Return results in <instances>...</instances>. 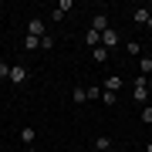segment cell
Segmentation results:
<instances>
[{
    "label": "cell",
    "mask_w": 152,
    "mask_h": 152,
    "mask_svg": "<svg viewBox=\"0 0 152 152\" xmlns=\"http://www.w3.org/2000/svg\"><path fill=\"white\" fill-rule=\"evenodd\" d=\"M95 149H98V152H108V149H112V139H108V135H98V139H95Z\"/></svg>",
    "instance_id": "14"
},
{
    "label": "cell",
    "mask_w": 152,
    "mask_h": 152,
    "mask_svg": "<svg viewBox=\"0 0 152 152\" xmlns=\"http://www.w3.org/2000/svg\"><path fill=\"white\" fill-rule=\"evenodd\" d=\"M71 152H78V149H71Z\"/></svg>",
    "instance_id": "25"
},
{
    "label": "cell",
    "mask_w": 152,
    "mask_h": 152,
    "mask_svg": "<svg viewBox=\"0 0 152 152\" xmlns=\"http://www.w3.org/2000/svg\"><path fill=\"white\" fill-rule=\"evenodd\" d=\"M41 48L51 51V48H54V37H51V34H44V37H41Z\"/></svg>",
    "instance_id": "17"
},
{
    "label": "cell",
    "mask_w": 152,
    "mask_h": 152,
    "mask_svg": "<svg viewBox=\"0 0 152 152\" xmlns=\"http://www.w3.org/2000/svg\"><path fill=\"white\" fill-rule=\"evenodd\" d=\"M91 152H98V149H91Z\"/></svg>",
    "instance_id": "26"
},
{
    "label": "cell",
    "mask_w": 152,
    "mask_h": 152,
    "mask_svg": "<svg viewBox=\"0 0 152 152\" xmlns=\"http://www.w3.org/2000/svg\"><path fill=\"white\" fill-rule=\"evenodd\" d=\"M125 54H132V58H142V44H139V41H125Z\"/></svg>",
    "instance_id": "12"
},
{
    "label": "cell",
    "mask_w": 152,
    "mask_h": 152,
    "mask_svg": "<svg viewBox=\"0 0 152 152\" xmlns=\"http://www.w3.org/2000/svg\"><path fill=\"white\" fill-rule=\"evenodd\" d=\"M85 44H88V48H91V51H95V48H98V44H102V34H98V31H91V27H88V31H85Z\"/></svg>",
    "instance_id": "11"
},
{
    "label": "cell",
    "mask_w": 152,
    "mask_h": 152,
    "mask_svg": "<svg viewBox=\"0 0 152 152\" xmlns=\"http://www.w3.org/2000/svg\"><path fill=\"white\" fill-rule=\"evenodd\" d=\"M27 152H37V149H34V145H27Z\"/></svg>",
    "instance_id": "23"
},
{
    "label": "cell",
    "mask_w": 152,
    "mask_h": 152,
    "mask_svg": "<svg viewBox=\"0 0 152 152\" xmlns=\"http://www.w3.org/2000/svg\"><path fill=\"white\" fill-rule=\"evenodd\" d=\"M122 85H125V78H122V75H108V78H105V85H102V88H105V91H118Z\"/></svg>",
    "instance_id": "6"
},
{
    "label": "cell",
    "mask_w": 152,
    "mask_h": 152,
    "mask_svg": "<svg viewBox=\"0 0 152 152\" xmlns=\"http://www.w3.org/2000/svg\"><path fill=\"white\" fill-rule=\"evenodd\" d=\"M102 102H105V105H115L118 98H115V91H102Z\"/></svg>",
    "instance_id": "19"
},
{
    "label": "cell",
    "mask_w": 152,
    "mask_h": 152,
    "mask_svg": "<svg viewBox=\"0 0 152 152\" xmlns=\"http://www.w3.org/2000/svg\"><path fill=\"white\" fill-rule=\"evenodd\" d=\"M88 102V88H71V105H85Z\"/></svg>",
    "instance_id": "10"
},
{
    "label": "cell",
    "mask_w": 152,
    "mask_h": 152,
    "mask_svg": "<svg viewBox=\"0 0 152 152\" xmlns=\"http://www.w3.org/2000/svg\"><path fill=\"white\" fill-rule=\"evenodd\" d=\"M0 78H7V81H10V64H7V61H0Z\"/></svg>",
    "instance_id": "20"
},
{
    "label": "cell",
    "mask_w": 152,
    "mask_h": 152,
    "mask_svg": "<svg viewBox=\"0 0 152 152\" xmlns=\"http://www.w3.org/2000/svg\"><path fill=\"white\" fill-rule=\"evenodd\" d=\"M20 142L24 145H34V142H37V129H34V125H24L20 129Z\"/></svg>",
    "instance_id": "5"
},
{
    "label": "cell",
    "mask_w": 152,
    "mask_h": 152,
    "mask_svg": "<svg viewBox=\"0 0 152 152\" xmlns=\"http://www.w3.org/2000/svg\"><path fill=\"white\" fill-rule=\"evenodd\" d=\"M139 75H142V78L152 75V58H139Z\"/></svg>",
    "instance_id": "13"
},
{
    "label": "cell",
    "mask_w": 152,
    "mask_h": 152,
    "mask_svg": "<svg viewBox=\"0 0 152 152\" xmlns=\"http://www.w3.org/2000/svg\"><path fill=\"white\" fill-rule=\"evenodd\" d=\"M91 31H98V34H105V31H108V17H105L102 10L95 14V20H91Z\"/></svg>",
    "instance_id": "7"
},
{
    "label": "cell",
    "mask_w": 152,
    "mask_h": 152,
    "mask_svg": "<svg viewBox=\"0 0 152 152\" xmlns=\"http://www.w3.org/2000/svg\"><path fill=\"white\" fill-rule=\"evenodd\" d=\"M132 98H135L139 105H149V78H135V81H132Z\"/></svg>",
    "instance_id": "1"
},
{
    "label": "cell",
    "mask_w": 152,
    "mask_h": 152,
    "mask_svg": "<svg viewBox=\"0 0 152 152\" xmlns=\"http://www.w3.org/2000/svg\"><path fill=\"white\" fill-rule=\"evenodd\" d=\"M102 91H105L102 85H91V88H88V98H102Z\"/></svg>",
    "instance_id": "18"
},
{
    "label": "cell",
    "mask_w": 152,
    "mask_h": 152,
    "mask_svg": "<svg viewBox=\"0 0 152 152\" xmlns=\"http://www.w3.org/2000/svg\"><path fill=\"white\" fill-rule=\"evenodd\" d=\"M102 48H108V51L118 48V31H115V27H108V31L102 34Z\"/></svg>",
    "instance_id": "4"
},
{
    "label": "cell",
    "mask_w": 152,
    "mask_h": 152,
    "mask_svg": "<svg viewBox=\"0 0 152 152\" xmlns=\"http://www.w3.org/2000/svg\"><path fill=\"white\" fill-rule=\"evenodd\" d=\"M108 152H118V149H108Z\"/></svg>",
    "instance_id": "24"
},
{
    "label": "cell",
    "mask_w": 152,
    "mask_h": 152,
    "mask_svg": "<svg viewBox=\"0 0 152 152\" xmlns=\"http://www.w3.org/2000/svg\"><path fill=\"white\" fill-rule=\"evenodd\" d=\"M145 125H152V105H142V115H139Z\"/></svg>",
    "instance_id": "16"
},
{
    "label": "cell",
    "mask_w": 152,
    "mask_h": 152,
    "mask_svg": "<svg viewBox=\"0 0 152 152\" xmlns=\"http://www.w3.org/2000/svg\"><path fill=\"white\" fill-rule=\"evenodd\" d=\"M142 152H152V142H145V149H142Z\"/></svg>",
    "instance_id": "21"
},
{
    "label": "cell",
    "mask_w": 152,
    "mask_h": 152,
    "mask_svg": "<svg viewBox=\"0 0 152 152\" xmlns=\"http://www.w3.org/2000/svg\"><path fill=\"white\" fill-rule=\"evenodd\" d=\"M27 34H31V37H44V34H48L41 17H31V20H27Z\"/></svg>",
    "instance_id": "3"
},
{
    "label": "cell",
    "mask_w": 152,
    "mask_h": 152,
    "mask_svg": "<svg viewBox=\"0 0 152 152\" xmlns=\"http://www.w3.org/2000/svg\"><path fill=\"white\" fill-rule=\"evenodd\" d=\"M41 48V37H31V34H27V37H24V51H37Z\"/></svg>",
    "instance_id": "15"
},
{
    "label": "cell",
    "mask_w": 152,
    "mask_h": 152,
    "mask_svg": "<svg viewBox=\"0 0 152 152\" xmlns=\"http://www.w3.org/2000/svg\"><path fill=\"white\" fill-rule=\"evenodd\" d=\"M145 27H149V31H152V14H149V24H145Z\"/></svg>",
    "instance_id": "22"
},
{
    "label": "cell",
    "mask_w": 152,
    "mask_h": 152,
    "mask_svg": "<svg viewBox=\"0 0 152 152\" xmlns=\"http://www.w3.org/2000/svg\"><path fill=\"white\" fill-rule=\"evenodd\" d=\"M27 81H31V68H27V64H10V85L24 88Z\"/></svg>",
    "instance_id": "2"
},
{
    "label": "cell",
    "mask_w": 152,
    "mask_h": 152,
    "mask_svg": "<svg viewBox=\"0 0 152 152\" xmlns=\"http://www.w3.org/2000/svg\"><path fill=\"white\" fill-rule=\"evenodd\" d=\"M108 58H112V51H108V48H102V44H98V48L91 51V61H95V64H105Z\"/></svg>",
    "instance_id": "8"
},
{
    "label": "cell",
    "mask_w": 152,
    "mask_h": 152,
    "mask_svg": "<svg viewBox=\"0 0 152 152\" xmlns=\"http://www.w3.org/2000/svg\"><path fill=\"white\" fill-rule=\"evenodd\" d=\"M149 14H152V10H145V7H135V10H132V20H135L139 27H145V24H149Z\"/></svg>",
    "instance_id": "9"
}]
</instances>
